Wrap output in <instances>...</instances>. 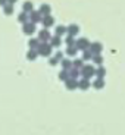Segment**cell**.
Returning <instances> with one entry per match:
<instances>
[{
    "mask_svg": "<svg viewBox=\"0 0 125 135\" xmlns=\"http://www.w3.org/2000/svg\"><path fill=\"white\" fill-rule=\"evenodd\" d=\"M50 51H52V47L49 46V44H40L38 46V53L40 54H43V56H49L50 54Z\"/></svg>",
    "mask_w": 125,
    "mask_h": 135,
    "instance_id": "obj_1",
    "label": "cell"
},
{
    "mask_svg": "<svg viewBox=\"0 0 125 135\" xmlns=\"http://www.w3.org/2000/svg\"><path fill=\"white\" fill-rule=\"evenodd\" d=\"M34 31H35V25H34V22H25L24 24V32L27 34V35H31Z\"/></svg>",
    "mask_w": 125,
    "mask_h": 135,
    "instance_id": "obj_2",
    "label": "cell"
},
{
    "mask_svg": "<svg viewBox=\"0 0 125 135\" xmlns=\"http://www.w3.org/2000/svg\"><path fill=\"white\" fill-rule=\"evenodd\" d=\"M82 75H84L85 79H88L91 75H94V69H93L91 66H84L82 68Z\"/></svg>",
    "mask_w": 125,
    "mask_h": 135,
    "instance_id": "obj_3",
    "label": "cell"
},
{
    "mask_svg": "<svg viewBox=\"0 0 125 135\" xmlns=\"http://www.w3.org/2000/svg\"><path fill=\"white\" fill-rule=\"evenodd\" d=\"M88 47V41L85 38H81V40L77 41V49H81V50H85Z\"/></svg>",
    "mask_w": 125,
    "mask_h": 135,
    "instance_id": "obj_4",
    "label": "cell"
},
{
    "mask_svg": "<svg viewBox=\"0 0 125 135\" xmlns=\"http://www.w3.org/2000/svg\"><path fill=\"white\" fill-rule=\"evenodd\" d=\"M43 24H44V27H52V25L54 24V19L50 16V15H47V16L43 18Z\"/></svg>",
    "mask_w": 125,
    "mask_h": 135,
    "instance_id": "obj_5",
    "label": "cell"
},
{
    "mask_svg": "<svg viewBox=\"0 0 125 135\" xmlns=\"http://www.w3.org/2000/svg\"><path fill=\"white\" fill-rule=\"evenodd\" d=\"M49 38H50V34H49L47 30H44V31H41V32H40V37H38V40H40V41H47Z\"/></svg>",
    "mask_w": 125,
    "mask_h": 135,
    "instance_id": "obj_6",
    "label": "cell"
},
{
    "mask_svg": "<svg viewBox=\"0 0 125 135\" xmlns=\"http://www.w3.org/2000/svg\"><path fill=\"white\" fill-rule=\"evenodd\" d=\"M90 51H93L94 54H99L101 51V46L99 43H94V44H91V47H90Z\"/></svg>",
    "mask_w": 125,
    "mask_h": 135,
    "instance_id": "obj_7",
    "label": "cell"
},
{
    "mask_svg": "<svg viewBox=\"0 0 125 135\" xmlns=\"http://www.w3.org/2000/svg\"><path fill=\"white\" fill-rule=\"evenodd\" d=\"M30 19L33 21V22H38V21L41 19V18H40V12H34V10H31Z\"/></svg>",
    "mask_w": 125,
    "mask_h": 135,
    "instance_id": "obj_8",
    "label": "cell"
},
{
    "mask_svg": "<svg viewBox=\"0 0 125 135\" xmlns=\"http://www.w3.org/2000/svg\"><path fill=\"white\" fill-rule=\"evenodd\" d=\"M66 87L69 88V90H74V88L78 87V82L75 81V79H66Z\"/></svg>",
    "mask_w": 125,
    "mask_h": 135,
    "instance_id": "obj_9",
    "label": "cell"
},
{
    "mask_svg": "<svg viewBox=\"0 0 125 135\" xmlns=\"http://www.w3.org/2000/svg\"><path fill=\"white\" fill-rule=\"evenodd\" d=\"M3 10H4V13H6V15H12V13H13V6H12L10 3H6L3 6Z\"/></svg>",
    "mask_w": 125,
    "mask_h": 135,
    "instance_id": "obj_10",
    "label": "cell"
},
{
    "mask_svg": "<svg viewBox=\"0 0 125 135\" xmlns=\"http://www.w3.org/2000/svg\"><path fill=\"white\" fill-rule=\"evenodd\" d=\"M78 87L81 88V90H87V88L90 87V82H88V79H85V78H84L82 81L78 82Z\"/></svg>",
    "mask_w": 125,
    "mask_h": 135,
    "instance_id": "obj_11",
    "label": "cell"
},
{
    "mask_svg": "<svg viewBox=\"0 0 125 135\" xmlns=\"http://www.w3.org/2000/svg\"><path fill=\"white\" fill-rule=\"evenodd\" d=\"M40 13H43L44 16H47V15L50 13V6H47V4H43V6L40 7Z\"/></svg>",
    "mask_w": 125,
    "mask_h": 135,
    "instance_id": "obj_12",
    "label": "cell"
},
{
    "mask_svg": "<svg viewBox=\"0 0 125 135\" xmlns=\"http://www.w3.org/2000/svg\"><path fill=\"white\" fill-rule=\"evenodd\" d=\"M66 31L69 32V35H75V34L78 32V27L77 25H71L69 28H66Z\"/></svg>",
    "mask_w": 125,
    "mask_h": 135,
    "instance_id": "obj_13",
    "label": "cell"
},
{
    "mask_svg": "<svg viewBox=\"0 0 125 135\" xmlns=\"http://www.w3.org/2000/svg\"><path fill=\"white\" fill-rule=\"evenodd\" d=\"M22 9H24V12H31V10H33V3H31V2H25L24 3V6H22Z\"/></svg>",
    "mask_w": 125,
    "mask_h": 135,
    "instance_id": "obj_14",
    "label": "cell"
},
{
    "mask_svg": "<svg viewBox=\"0 0 125 135\" xmlns=\"http://www.w3.org/2000/svg\"><path fill=\"white\" fill-rule=\"evenodd\" d=\"M27 19H28V15H27V12H22V13L18 16V21L19 22H22V24H25L27 22Z\"/></svg>",
    "mask_w": 125,
    "mask_h": 135,
    "instance_id": "obj_15",
    "label": "cell"
},
{
    "mask_svg": "<svg viewBox=\"0 0 125 135\" xmlns=\"http://www.w3.org/2000/svg\"><path fill=\"white\" fill-rule=\"evenodd\" d=\"M37 51H35V50H34V49H33V50H30V51H28V54H27V57L28 59H30V60H34V59H35V57H37Z\"/></svg>",
    "mask_w": 125,
    "mask_h": 135,
    "instance_id": "obj_16",
    "label": "cell"
},
{
    "mask_svg": "<svg viewBox=\"0 0 125 135\" xmlns=\"http://www.w3.org/2000/svg\"><path fill=\"white\" fill-rule=\"evenodd\" d=\"M52 46H54V47H59V46H61V38H59L58 35L52 38Z\"/></svg>",
    "mask_w": 125,
    "mask_h": 135,
    "instance_id": "obj_17",
    "label": "cell"
},
{
    "mask_svg": "<svg viewBox=\"0 0 125 135\" xmlns=\"http://www.w3.org/2000/svg\"><path fill=\"white\" fill-rule=\"evenodd\" d=\"M65 32H66V28H65V27H58V28H56V34H58V37H59V35H62V34H65Z\"/></svg>",
    "mask_w": 125,
    "mask_h": 135,
    "instance_id": "obj_18",
    "label": "cell"
},
{
    "mask_svg": "<svg viewBox=\"0 0 125 135\" xmlns=\"http://www.w3.org/2000/svg\"><path fill=\"white\" fill-rule=\"evenodd\" d=\"M40 44H38V40H30V47L31 49H37Z\"/></svg>",
    "mask_w": 125,
    "mask_h": 135,
    "instance_id": "obj_19",
    "label": "cell"
},
{
    "mask_svg": "<svg viewBox=\"0 0 125 135\" xmlns=\"http://www.w3.org/2000/svg\"><path fill=\"white\" fill-rule=\"evenodd\" d=\"M75 53H77V47H74V46H71V47L68 49V54H69V56H74Z\"/></svg>",
    "mask_w": 125,
    "mask_h": 135,
    "instance_id": "obj_20",
    "label": "cell"
},
{
    "mask_svg": "<svg viewBox=\"0 0 125 135\" xmlns=\"http://www.w3.org/2000/svg\"><path fill=\"white\" fill-rule=\"evenodd\" d=\"M103 85H105V84H103V81H101V78H99L97 81L94 82V87H96V88H101Z\"/></svg>",
    "mask_w": 125,
    "mask_h": 135,
    "instance_id": "obj_21",
    "label": "cell"
},
{
    "mask_svg": "<svg viewBox=\"0 0 125 135\" xmlns=\"http://www.w3.org/2000/svg\"><path fill=\"white\" fill-rule=\"evenodd\" d=\"M62 65H63V68H65V69H68V68H71V62L68 60V59L62 60Z\"/></svg>",
    "mask_w": 125,
    "mask_h": 135,
    "instance_id": "obj_22",
    "label": "cell"
},
{
    "mask_svg": "<svg viewBox=\"0 0 125 135\" xmlns=\"http://www.w3.org/2000/svg\"><path fill=\"white\" fill-rule=\"evenodd\" d=\"M96 74H97V76H99V78H101L103 75H105V69H103V68H99Z\"/></svg>",
    "mask_w": 125,
    "mask_h": 135,
    "instance_id": "obj_23",
    "label": "cell"
},
{
    "mask_svg": "<svg viewBox=\"0 0 125 135\" xmlns=\"http://www.w3.org/2000/svg\"><path fill=\"white\" fill-rule=\"evenodd\" d=\"M59 78H61V79H68V72L66 71H62L61 74H59Z\"/></svg>",
    "mask_w": 125,
    "mask_h": 135,
    "instance_id": "obj_24",
    "label": "cell"
},
{
    "mask_svg": "<svg viewBox=\"0 0 125 135\" xmlns=\"http://www.w3.org/2000/svg\"><path fill=\"white\" fill-rule=\"evenodd\" d=\"M90 57H91V51L85 50V51H84V57H82V59H84V60H88Z\"/></svg>",
    "mask_w": 125,
    "mask_h": 135,
    "instance_id": "obj_25",
    "label": "cell"
},
{
    "mask_svg": "<svg viewBox=\"0 0 125 135\" xmlns=\"http://www.w3.org/2000/svg\"><path fill=\"white\" fill-rule=\"evenodd\" d=\"M101 60H103V59H101L100 56H99V54H96V56H94V62H96L97 65H100V63H101Z\"/></svg>",
    "mask_w": 125,
    "mask_h": 135,
    "instance_id": "obj_26",
    "label": "cell"
},
{
    "mask_svg": "<svg viewBox=\"0 0 125 135\" xmlns=\"http://www.w3.org/2000/svg\"><path fill=\"white\" fill-rule=\"evenodd\" d=\"M74 66L75 68H82V60H75L74 62Z\"/></svg>",
    "mask_w": 125,
    "mask_h": 135,
    "instance_id": "obj_27",
    "label": "cell"
},
{
    "mask_svg": "<svg viewBox=\"0 0 125 135\" xmlns=\"http://www.w3.org/2000/svg\"><path fill=\"white\" fill-rule=\"evenodd\" d=\"M66 43L69 44V46H72V44H74V40H72V35H69V37L66 38Z\"/></svg>",
    "mask_w": 125,
    "mask_h": 135,
    "instance_id": "obj_28",
    "label": "cell"
},
{
    "mask_svg": "<svg viewBox=\"0 0 125 135\" xmlns=\"http://www.w3.org/2000/svg\"><path fill=\"white\" fill-rule=\"evenodd\" d=\"M56 63H58V59H56V57L50 59V65H56Z\"/></svg>",
    "mask_w": 125,
    "mask_h": 135,
    "instance_id": "obj_29",
    "label": "cell"
},
{
    "mask_svg": "<svg viewBox=\"0 0 125 135\" xmlns=\"http://www.w3.org/2000/svg\"><path fill=\"white\" fill-rule=\"evenodd\" d=\"M7 3V0H0V6H4Z\"/></svg>",
    "mask_w": 125,
    "mask_h": 135,
    "instance_id": "obj_30",
    "label": "cell"
},
{
    "mask_svg": "<svg viewBox=\"0 0 125 135\" xmlns=\"http://www.w3.org/2000/svg\"><path fill=\"white\" fill-rule=\"evenodd\" d=\"M18 0H7V3H10V4H13V3H16Z\"/></svg>",
    "mask_w": 125,
    "mask_h": 135,
    "instance_id": "obj_31",
    "label": "cell"
}]
</instances>
